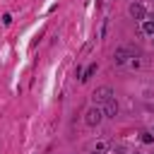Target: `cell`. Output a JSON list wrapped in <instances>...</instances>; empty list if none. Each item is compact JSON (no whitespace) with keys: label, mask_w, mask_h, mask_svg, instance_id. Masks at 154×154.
Returning a JSON list of instances; mask_svg holds the SVG:
<instances>
[{"label":"cell","mask_w":154,"mask_h":154,"mask_svg":"<svg viewBox=\"0 0 154 154\" xmlns=\"http://www.w3.org/2000/svg\"><path fill=\"white\" fill-rule=\"evenodd\" d=\"M111 99H116V91H113L108 84L96 87V89H94V94H91V101H94L96 106H103V103H108Z\"/></svg>","instance_id":"obj_1"},{"label":"cell","mask_w":154,"mask_h":154,"mask_svg":"<svg viewBox=\"0 0 154 154\" xmlns=\"http://www.w3.org/2000/svg\"><path fill=\"white\" fill-rule=\"evenodd\" d=\"M103 118H106V116H103V108H101V106H96V103H94V106H89V108H87V113H84V123H87L89 128H96Z\"/></svg>","instance_id":"obj_2"},{"label":"cell","mask_w":154,"mask_h":154,"mask_svg":"<svg viewBox=\"0 0 154 154\" xmlns=\"http://www.w3.org/2000/svg\"><path fill=\"white\" fill-rule=\"evenodd\" d=\"M128 12H130V17H135V19H147V10H144V5H140V2H132V5L128 7Z\"/></svg>","instance_id":"obj_3"},{"label":"cell","mask_w":154,"mask_h":154,"mask_svg":"<svg viewBox=\"0 0 154 154\" xmlns=\"http://www.w3.org/2000/svg\"><path fill=\"white\" fill-rule=\"evenodd\" d=\"M101 108H103V116H106V118H116V116H118V103H116V99H111V101L103 103Z\"/></svg>","instance_id":"obj_4"},{"label":"cell","mask_w":154,"mask_h":154,"mask_svg":"<svg viewBox=\"0 0 154 154\" xmlns=\"http://www.w3.org/2000/svg\"><path fill=\"white\" fill-rule=\"evenodd\" d=\"M96 70H99V65H96V63H91V65H89V67H87V70L82 72V77H79V82H89V79H91V77L96 75Z\"/></svg>","instance_id":"obj_5"},{"label":"cell","mask_w":154,"mask_h":154,"mask_svg":"<svg viewBox=\"0 0 154 154\" xmlns=\"http://www.w3.org/2000/svg\"><path fill=\"white\" fill-rule=\"evenodd\" d=\"M113 60H116L118 65H123V63L128 60V51H125V48H118V51L113 53Z\"/></svg>","instance_id":"obj_6"},{"label":"cell","mask_w":154,"mask_h":154,"mask_svg":"<svg viewBox=\"0 0 154 154\" xmlns=\"http://www.w3.org/2000/svg\"><path fill=\"white\" fill-rule=\"evenodd\" d=\"M142 31L154 36V19H142Z\"/></svg>","instance_id":"obj_7"},{"label":"cell","mask_w":154,"mask_h":154,"mask_svg":"<svg viewBox=\"0 0 154 154\" xmlns=\"http://www.w3.org/2000/svg\"><path fill=\"white\" fill-rule=\"evenodd\" d=\"M140 140H142L144 144H152V142H154V135H152V132H140Z\"/></svg>","instance_id":"obj_8"},{"label":"cell","mask_w":154,"mask_h":154,"mask_svg":"<svg viewBox=\"0 0 154 154\" xmlns=\"http://www.w3.org/2000/svg\"><path fill=\"white\" fill-rule=\"evenodd\" d=\"M2 24H5V26H10V24H12V14H10V12H7V14H2Z\"/></svg>","instance_id":"obj_9"}]
</instances>
